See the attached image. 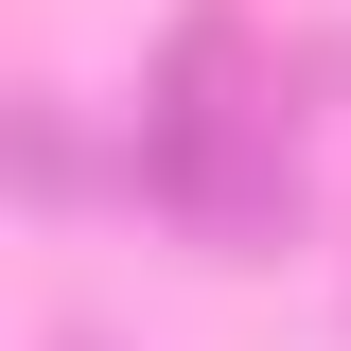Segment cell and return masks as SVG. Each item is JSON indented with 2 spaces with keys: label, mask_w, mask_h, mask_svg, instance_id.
<instances>
[{
  "label": "cell",
  "mask_w": 351,
  "mask_h": 351,
  "mask_svg": "<svg viewBox=\"0 0 351 351\" xmlns=\"http://www.w3.org/2000/svg\"><path fill=\"white\" fill-rule=\"evenodd\" d=\"M141 193H158L193 246H281V228H299V141H281V106L246 88V36H228V18H193V36L158 53V88H141Z\"/></svg>",
  "instance_id": "cell-1"
}]
</instances>
